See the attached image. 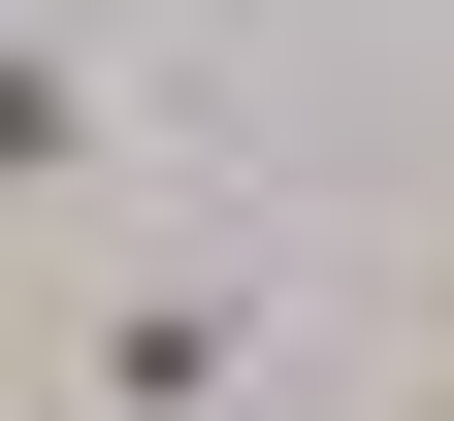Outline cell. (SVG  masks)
<instances>
[{
  "mask_svg": "<svg viewBox=\"0 0 454 421\" xmlns=\"http://www.w3.org/2000/svg\"><path fill=\"white\" fill-rule=\"evenodd\" d=\"M66 389H98V421H227V389H260V292H195V260L66 292Z\"/></svg>",
  "mask_w": 454,
  "mask_h": 421,
  "instance_id": "1",
  "label": "cell"
},
{
  "mask_svg": "<svg viewBox=\"0 0 454 421\" xmlns=\"http://www.w3.org/2000/svg\"><path fill=\"white\" fill-rule=\"evenodd\" d=\"M389 356H454V195H422V260H389Z\"/></svg>",
  "mask_w": 454,
  "mask_h": 421,
  "instance_id": "2",
  "label": "cell"
},
{
  "mask_svg": "<svg viewBox=\"0 0 454 421\" xmlns=\"http://www.w3.org/2000/svg\"><path fill=\"white\" fill-rule=\"evenodd\" d=\"M389 421H454V356H389Z\"/></svg>",
  "mask_w": 454,
  "mask_h": 421,
  "instance_id": "3",
  "label": "cell"
}]
</instances>
